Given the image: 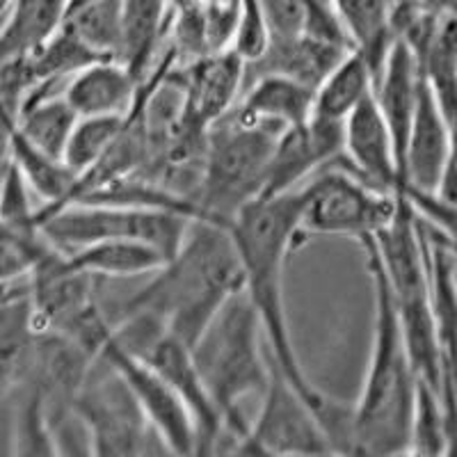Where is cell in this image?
Listing matches in <instances>:
<instances>
[{"label":"cell","instance_id":"20","mask_svg":"<svg viewBox=\"0 0 457 457\" xmlns=\"http://www.w3.org/2000/svg\"><path fill=\"white\" fill-rule=\"evenodd\" d=\"M345 53H350V48L318 42L304 35L291 39H272L263 55L247 64L245 79L259 73H279L316 89L320 80L341 62Z\"/></svg>","mask_w":457,"mask_h":457},{"label":"cell","instance_id":"14","mask_svg":"<svg viewBox=\"0 0 457 457\" xmlns=\"http://www.w3.org/2000/svg\"><path fill=\"white\" fill-rule=\"evenodd\" d=\"M341 165L382 193H400L395 142L373 94L366 96L343 121Z\"/></svg>","mask_w":457,"mask_h":457},{"label":"cell","instance_id":"10","mask_svg":"<svg viewBox=\"0 0 457 457\" xmlns=\"http://www.w3.org/2000/svg\"><path fill=\"white\" fill-rule=\"evenodd\" d=\"M101 361H105L124 379V385L129 386L151 430L167 453H179V455L197 453V428L193 416L177 391L171 389L170 382L154 366L146 364L136 353L126 350L114 334L105 343Z\"/></svg>","mask_w":457,"mask_h":457},{"label":"cell","instance_id":"7","mask_svg":"<svg viewBox=\"0 0 457 457\" xmlns=\"http://www.w3.org/2000/svg\"><path fill=\"white\" fill-rule=\"evenodd\" d=\"M37 220L51 245L67 254L99 240L136 238L154 245L167 259L181 247L193 222V218L165 208L89 202L67 204L53 211H39L37 206Z\"/></svg>","mask_w":457,"mask_h":457},{"label":"cell","instance_id":"29","mask_svg":"<svg viewBox=\"0 0 457 457\" xmlns=\"http://www.w3.org/2000/svg\"><path fill=\"white\" fill-rule=\"evenodd\" d=\"M62 28L101 57H117L121 37V0H89L67 7Z\"/></svg>","mask_w":457,"mask_h":457},{"label":"cell","instance_id":"6","mask_svg":"<svg viewBox=\"0 0 457 457\" xmlns=\"http://www.w3.org/2000/svg\"><path fill=\"white\" fill-rule=\"evenodd\" d=\"M300 197V238H353L357 243L382 234L400 206V193H382L353 174L345 165H328L316 171Z\"/></svg>","mask_w":457,"mask_h":457},{"label":"cell","instance_id":"9","mask_svg":"<svg viewBox=\"0 0 457 457\" xmlns=\"http://www.w3.org/2000/svg\"><path fill=\"white\" fill-rule=\"evenodd\" d=\"M231 453L238 455H332L328 436L307 400L270 361L261 407Z\"/></svg>","mask_w":457,"mask_h":457},{"label":"cell","instance_id":"18","mask_svg":"<svg viewBox=\"0 0 457 457\" xmlns=\"http://www.w3.org/2000/svg\"><path fill=\"white\" fill-rule=\"evenodd\" d=\"M421 60H419V55H416L410 44L403 42V39H395L379 71L375 73L373 99L382 117H385L386 126H389L391 136H394L398 170L407 133H410L411 120H414L416 104H419V96H421Z\"/></svg>","mask_w":457,"mask_h":457},{"label":"cell","instance_id":"32","mask_svg":"<svg viewBox=\"0 0 457 457\" xmlns=\"http://www.w3.org/2000/svg\"><path fill=\"white\" fill-rule=\"evenodd\" d=\"M265 26L272 39H291L304 35L309 0H261Z\"/></svg>","mask_w":457,"mask_h":457},{"label":"cell","instance_id":"22","mask_svg":"<svg viewBox=\"0 0 457 457\" xmlns=\"http://www.w3.org/2000/svg\"><path fill=\"white\" fill-rule=\"evenodd\" d=\"M353 51L379 71L395 42V0H329Z\"/></svg>","mask_w":457,"mask_h":457},{"label":"cell","instance_id":"35","mask_svg":"<svg viewBox=\"0 0 457 457\" xmlns=\"http://www.w3.org/2000/svg\"><path fill=\"white\" fill-rule=\"evenodd\" d=\"M12 3H14V0H0V23H3V19L7 16V12H10Z\"/></svg>","mask_w":457,"mask_h":457},{"label":"cell","instance_id":"24","mask_svg":"<svg viewBox=\"0 0 457 457\" xmlns=\"http://www.w3.org/2000/svg\"><path fill=\"white\" fill-rule=\"evenodd\" d=\"M71 261L80 272L96 279H124L156 272L167 256L154 245L136 238H112L85 245L80 250L69 252Z\"/></svg>","mask_w":457,"mask_h":457},{"label":"cell","instance_id":"16","mask_svg":"<svg viewBox=\"0 0 457 457\" xmlns=\"http://www.w3.org/2000/svg\"><path fill=\"white\" fill-rule=\"evenodd\" d=\"M142 80L117 57H101L67 80L62 94L79 117H129Z\"/></svg>","mask_w":457,"mask_h":457},{"label":"cell","instance_id":"2","mask_svg":"<svg viewBox=\"0 0 457 457\" xmlns=\"http://www.w3.org/2000/svg\"><path fill=\"white\" fill-rule=\"evenodd\" d=\"M238 291H243V268L228 228L193 220L181 247L151 272L140 291L121 302L120 318H149L193 348Z\"/></svg>","mask_w":457,"mask_h":457},{"label":"cell","instance_id":"33","mask_svg":"<svg viewBox=\"0 0 457 457\" xmlns=\"http://www.w3.org/2000/svg\"><path fill=\"white\" fill-rule=\"evenodd\" d=\"M448 129H451V149H448L442 183H439L435 195H439L446 202L457 204V124H451Z\"/></svg>","mask_w":457,"mask_h":457},{"label":"cell","instance_id":"1","mask_svg":"<svg viewBox=\"0 0 457 457\" xmlns=\"http://www.w3.org/2000/svg\"><path fill=\"white\" fill-rule=\"evenodd\" d=\"M227 228L243 268V291L254 304L265 343L270 345V361L307 400L313 416H318L329 394L318 389L304 373L286 313V263L288 256L304 247L300 238L297 190L254 199L240 208Z\"/></svg>","mask_w":457,"mask_h":457},{"label":"cell","instance_id":"31","mask_svg":"<svg viewBox=\"0 0 457 457\" xmlns=\"http://www.w3.org/2000/svg\"><path fill=\"white\" fill-rule=\"evenodd\" d=\"M270 44V32L265 26L261 0H238V19H236L231 51L238 53L245 62L259 60Z\"/></svg>","mask_w":457,"mask_h":457},{"label":"cell","instance_id":"34","mask_svg":"<svg viewBox=\"0 0 457 457\" xmlns=\"http://www.w3.org/2000/svg\"><path fill=\"white\" fill-rule=\"evenodd\" d=\"M12 126L14 117L0 105V187L12 167Z\"/></svg>","mask_w":457,"mask_h":457},{"label":"cell","instance_id":"4","mask_svg":"<svg viewBox=\"0 0 457 457\" xmlns=\"http://www.w3.org/2000/svg\"><path fill=\"white\" fill-rule=\"evenodd\" d=\"M265 337L259 313L247 293L238 291L211 320L193 348L195 364L220 407L227 426V439L234 451L247 432L240 403L247 395L263 394L270 379V359L265 354Z\"/></svg>","mask_w":457,"mask_h":457},{"label":"cell","instance_id":"17","mask_svg":"<svg viewBox=\"0 0 457 457\" xmlns=\"http://www.w3.org/2000/svg\"><path fill=\"white\" fill-rule=\"evenodd\" d=\"M313 92L316 89L309 85L286 79L279 73H259L245 79L240 99L228 114L245 124L284 133L286 129L312 117Z\"/></svg>","mask_w":457,"mask_h":457},{"label":"cell","instance_id":"21","mask_svg":"<svg viewBox=\"0 0 457 457\" xmlns=\"http://www.w3.org/2000/svg\"><path fill=\"white\" fill-rule=\"evenodd\" d=\"M170 32V0H121V37L117 60L145 80L156 64L162 37Z\"/></svg>","mask_w":457,"mask_h":457},{"label":"cell","instance_id":"28","mask_svg":"<svg viewBox=\"0 0 457 457\" xmlns=\"http://www.w3.org/2000/svg\"><path fill=\"white\" fill-rule=\"evenodd\" d=\"M16 395L19 400L12 421V451L16 455H57V426L39 386L26 379Z\"/></svg>","mask_w":457,"mask_h":457},{"label":"cell","instance_id":"3","mask_svg":"<svg viewBox=\"0 0 457 457\" xmlns=\"http://www.w3.org/2000/svg\"><path fill=\"white\" fill-rule=\"evenodd\" d=\"M359 247L373 286V338L364 386L353 403L357 455H398L410 453L419 378L373 238L361 240Z\"/></svg>","mask_w":457,"mask_h":457},{"label":"cell","instance_id":"12","mask_svg":"<svg viewBox=\"0 0 457 457\" xmlns=\"http://www.w3.org/2000/svg\"><path fill=\"white\" fill-rule=\"evenodd\" d=\"M137 357L154 366L183 400V405L187 407L197 428L199 455L218 453L227 439V426H224L222 411L215 405L213 395L195 364L193 350L170 332H162Z\"/></svg>","mask_w":457,"mask_h":457},{"label":"cell","instance_id":"30","mask_svg":"<svg viewBox=\"0 0 457 457\" xmlns=\"http://www.w3.org/2000/svg\"><path fill=\"white\" fill-rule=\"evenodd\" d=\"M129 117H79L64 146L62 161L80 177L94 162H99L112 142L120 137Z\"/></svg>","mask_w":457,"mask_h":457},{"label":"cell","instance_id":"26","mask_svg":"<svg viewBox=\"0 0 457 457\" xmlns=\"http://www.w3.org/2000/svg\"><path fill=\"white\" fill-rule=\"evenodd\" d=\"M12 165L19 170L30 193L42 199L39 211L67 206L73 197L76 174L62 158H55L46 151L37 149L12 126Z\"/></svg>","mask_w":457,"mask_h":457},{"label":"cell","instance_id":"27","mask_svg":"<svg viewBox=\"0 0 457 457\" xmlns=\"http://www.w3.org/2000/svg\"><path fill=\"white\" fill-rule=\"evenodd\" d=\"M373 80L375 73L364 57L357 51L345 53L313 92L312 117L343 124L345 117L373 94Z\"/></svg>","mask_w":457,"mask_h":457},{"label":"cell","instance_id":"11","mask_svg":"<svg viewBox=\"0 0 457 457\" xmlns=\"http://www.w3.org/2000/svg\"><path fill=\"white\" fill-rule=\"evenodd\" d=\"M343 156V124L309 117L279 133L265 170L261 197H275L297 190L316 171Z\"/></svg>","mask_w":457,"mask_h":457},{"label":"cell","instance_id":"5","mask_svg":"<svg viewBox=\"0 0 457 457\" xmlns=\"http://www.w3.org/2000/svg\"><path fill=\"white\" fill-rule=\"evenodd\" d=\"M279 133L224 114L206 133L195 220L227 227L240 208L261 197L265 170Z\"/></svg>","mask_w":457,"mask_h":457},{"label":"cell","instance_id":"15","mask_svg":"<svg viewBox=\"0 0 457 457\" xmlns=\"http://www.w3.org/2000/svg\"><path fill=\"white\" fill-rule=\"evenodd\" d=\"M451 149V129L423 76L421 96L414 110L405 149L400 158V193H436Z\"/></svg>","mask_w":457,"mask_h":457},{"label":"cell","instance_id":"13","mask_svg":"<svg viewBox=\"0 0 457 457\" xmlns=\"http://www.w3.org/2000/svg\"><path fill=\"white\" fill-rule=\"evenodd\" d=\"M177 71L186 94L187 126L208 130L240 99L247 62L231 48H222L177 67Z\"/></svg>","mask_w":457,"mask_h":457},{"label":"cell","instance_id":"19","mask_svg":"<svg viewBox=\"0 0 457 457\" xmlns=\"http://www.w3.org/2000/svg\"><path fill=\"white\" fill-rule=\"evenodd\" d=\"M35 343L28 286L26 281H16L0 300V410L14 398L30 375Z\"/></svg>","mask_w":457,"mask_h":457},{"label":"cell","instance_id":"23","mask_svg":"<svg viewBox=\"0 0 457 457\" xmlns=\"http://www.w3.org/2000/svg\"><path fill=\"white\" fill-rule=\"evenodd\" d=\"M69 0H14L0 23V64L32 55L62 28Z\"/></svg>","mask_w":457,"mask_h":457},{"label":"cell","instance_id":"8","mask_svg":"<svg viewBox=\"0 0 457 457\" xmlns=\"http://www.w3.org/2000/svg\"><path fill=\"white\" fill-rule=\"evenodd\" d=\"M71 414L83 423L94 455H142L158 439L124 379L101 359L73 398Z\"/></svg>","mask_w":457,"mask_h":457},{"label":"cell","instance_id":"25","mask_svg":"<svg viewBox=\"0 0 457 457\" xmlns=\"http://www.w3.org/2000/svg\"><path fill=\"white\" fill-rule=\"evenodd\" d=\"M76 121L79 114L69 105L62 92L35 89L16 112L14 129L37 149L62 158Z\"/></svg>","mask_w":457,"mask_h":457}]
</instances>
